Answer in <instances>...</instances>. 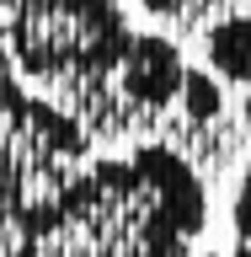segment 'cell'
<instances>
[{
	"label": "cell",
	"instance_id": "obj_5",
	"mask_svg": "<svg viewBox=\"0 0 251 257\" xmlns=\"http://www.w3.org/2000/svg\"><path fill=\"white\" fill-rule=\"evenodd\" d=\"M246 128H251L246 118H240V112H230L224 80L214 75V70L187 64L182 96H176V107L160 118V128L150 134V140H166L171 150H182L198 172H224V166L240 156Z\"/></svg>",
	"mask_w": 251,
	"mask_h": 257
},
{
	"label": "cell",
	"instance_id": "obj_10",
	"mask_svg": "<svg viewBox=\"0 0 251 257\" xmlns=\"http://www.w3.org/2000/svg\"><path fill=\"white\" fill-rule=\"evenodd\" d=\"M240 118H246V123H251V96H246V102H240Z\"/></svg>",
	"mask_w": 251,
	"mask_h": 257
},
{
	"label": "cell",
	"instance_id": "obj_8",
	"mask_svg": "<svg viewBox=\"0 0 251 257\" xmlns=\"http://www.w3.org/2000/svg\"><path fill=\"white\" fill-rule=\"evenodd\" d=\"M230 225H235V257H251V166L240 172V182H235Z\"/></svg>",
	"mask_w": 251,
	"mask_h": 257
},
{
	"label": "cell",
	"instance_id": "obj_6",
	"mask_svg": "<svg viewBox=\"0 0 251 257\" xmlns=\"http://www.w3.org/2000/svg\"><path fill=\"white\" fill-rule=\"evenodd\" d=\"M203 59L224 86L251 91V11H224L203 27Z\"/></svg>",
	"mask_w": 251,
	"mask_h": 257
},
{
	"label": "cell",
	"instance_id": "obj_3",
	"mask_svg": "<svg viewBox=\"0 0 251 257\" xmlns=\"http://www.w3.org/2000/svg\"><path fill=\"white\" fill-rule=\"evenodd\" d=\"M123 0H6V48L16 75L59 91L96 75L128 48Z\"/></svg>",
	"mask_w": 251,
	"mask_h": 257
},
{
	"label": "cell",
	"instance_id": "obj_4",
	"mask_svg": "<svg viewBox=\"0 0 251 257\" xmlns=\"http://www.w3.org/2000/svg\"><path fill=\"white\" fill-rule=\"evenodd\" d=\"M182 80H187L182 48L160 32H134L112 64H102L96 75L70 80L48 96L75 112L91 128V140H134V134L160 128V118L182 96Z\"/></svg>",
	"mask_w": 251,
	"mask_h": 257
},
{
	"label": "cell",
	"instance_id": "obj_2",
	"mask_svg": "<svg viewBox=\"0 0 251 257\" xmlns=\"http://www.w3.org/2000/svg\"><path fill=\"white\" fill-rule=\"evenodd\" d=\"M91 166V128L54 96H32L16 70H0V252L59 204Z\"/></svg>",
	"mask_w": 251,
	"mask_h": 257
},
{
	"label": "cell",
	"instance_id": "obj_7",
	"mask_svg": "<svg viewBox=\"0 0 251 257\" xmlns=\"http://www.w3.org/2000/svg\"><path fill=\"white\" fill-rule=\"evenodd\" d=\"M224 6H235V0H139V11H150L155 22H171V27H187V32L224 16Z\"/></svg>",
	"mask_w": 251,
	"mask_h": 257
},
{
	"label": "cell",
	"instance_id": "obj_9",
	"mask_svg": "<svg viewBox=\"0 0 251 257\" xmlns=\"http://www.w3.org/2000/svg\"><path fill=\"white\" fill-rule=\"evenodd\" d=\"M0 70H16V64H11V48H6V0H0Z\"/></svg>",
	"mask_w": 251,
	"mask_h": 257
},
{
	"label": "cell",
	"instance_id": "obj_1",
	"mask_svg": "<svg viewBox=\"0 0 251 257\" xmlns=\"http://www.w3.org/2000/svg\"><path fill=\"white\" fill-rule=\"evenodd\" d=\"M208 225L203 172L166 140L102 156L0 257H192Z\"/></svg>",
	"mask_w": 251,
	"mask_h": 257
}]
</instances>
